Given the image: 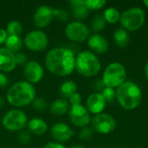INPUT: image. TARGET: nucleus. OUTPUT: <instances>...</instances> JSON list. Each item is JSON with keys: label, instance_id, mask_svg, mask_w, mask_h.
<instances>
[{"label": "nucleus", "instance_id": "1", "mask_svg": "<svg viewBox=\"0 0 148 148\" xmlns=\"http://www.w3.org/2000/svg\"><path fill=\"white\" fill-rule=\"evenodd\" d=\"M46 69L53 75L67 76L75 69V55L65 47H56L48 51L44 58Z\"/></svg>", "mask_w": 148, "mask_h": 148}, {"label": "nucleus", "instance_id": "2", "mask_svg": "<svg viewBox=\"0 0 148 148\" xmlns=\"http://www.w3.org/2000/svg\"><path fill=\"white\" fill-rule=\"evenodd\" d=\"M36 91L33 84L27 81H18L12 84L6 92V99L10 105L20 108L32 103Z\"/></svg>", "mask_w": 148, "mask_h": 148}, {"label": "nucleus", "instance_id": "3", "mask_svg": "<svg viewBox=\"0 0 148 148\" xmlns=\"http://www.w3.org/2000/svg\"><path fill=\"white\" fill-rule=\"evenodd\" d=\"M116 99L119 104L127 110H133L140 106L142 101L140 88L134 82L126 81L116 90Z\"/></svg>", "mask_w": 148, "mask_h": 148}, {"label": "nucleus", "instance_id": "4", "mask_svg": "<svg viewBox=\"0 0 148 148\" xmlns=\"http://www.w3.org/2000/svg\"><path fill=\"white\" fill-rule=\"evenodd\" d=\"M101 68L99 58L92 51L83 50L75 56V69L82 76H95L100 72Z\"/></svg>", "mask_w": 148, "mask_h": 148}, {"label": "nucleus", "instance_id": "5", "mask_svg": "<svg viewBox=\"0 0 148 148\" xmlns=\"http://www.w3.org/2000/svg\"><path fill=\"white\" fill-rule=\"evenodd\" d=\"M127 70L120 62H112L107 66L102 75V82L108 88H119L126 82Z\"/></svg>", "mask_w": 148, "mask_h": 148}, {"label": "nucleus", "instance_id": "6", "mask_svg": "<svg viewBox=\"0 0 148 148\" xmlns=\"http://www.w3.org/2000/svg\"><path fill=\"white\" fill-rule=\"evenodd\" d=\"M146 20V14L140 7H131L121 14L120 22L122 27L130 31L140 29Z\"/></svg>", "mask_w": 148, "mask_h": 148}, {"label": "nucleus", "instance_id": "7", "mask_svg": "<svg viewBox=\"0 0 148 148\" xmlns=\"http://www.w3.org/2000/svg\"><path fill=\"white\" fill-rule=\"evenodd\" d=\"M27 114L19 108H13L4 114L2 119L3 127L10 132H20L27 127Z\"/></svg>", "mask_w": 148, "mask_h": 148}, {"label": "nucleus", "instance_id": "8", "mask_svg": "<svg viewBox=\"0 0 148 148\" xmlns=\"http://www.w3.org/2000/svg\"><path fill=\"white\" fill-rule=\"evenodd\" d=\"M23 43L28 49L34 52H40L47 48L49 37L42 29H33L25 36Z\"/></svg>", "mask_w": 148, "mask_h": 148}, {"label": "nucleus", "instance_id": "9", "mask_svg": "<svg viewBox=\"0 0 148 148\" xmlns=\"http://www.w3.org/2000/svg\"><path fill=\"white\" fill-rule=\"evenodd\" d=\"M64 32L68 39L76 42H82L88 40L90 36V29L86 23L81 21L69 22Z\"/></svg>", "mask_w": 148, "mask_h": 148}, {"label": "nucleus", "instance_id": "10", "mask_svg": "<svg viewBox=\"0 0 148 148\" xmlns=\"http://www.w3.org/2000/svg\"><path fill=\"white\" fill-rule=\"evenodd\" d=\"M91 123L94 130L102 134H108L116 127L115 120L111 115L104 113L95 115L91 120Z\"/></svg>", "mask_w": 148, "mask_h": 148}, {"label": "nucleus", "instance_id": "11", "mask_svg": "<svg viewBox=\"0 0 148 148\" xmlns=\"http://www.w3.org/2000/svg\"><path fill=\"white\" fill-rule=\"evenodd\" d=\"M54 18V9L49 5L42 4L33 14V23L38 29H41L48 27Z\"/></svg>", "mask_w": 148, "mask_h": 148}, {"label": "nucleus", "instance_id": "12", "mask_svg": "<svg viewBox=\"0 0 148 148\" xmlns=\"http://www.w3.org/2000/svg\"><path fill=\"white\" fill-rule=\"evenodd\" d=\"M69 117L70 121L77 127H85L91 122L90 113L86 107L81 105L72 106L69 111Z\"/></svg>", "mask_w": 148, "mask_h": 148}, {"label": "nucleus", "instance_id": "13", "mask_svg": "<svg viewBox=\"0 0 148 148\" xmlns=\"http://www.w3.org/2000/svg\"><path fill=\"white\" fill-rule=\"evenodd\" d=\"M43 75V67L37 61H29L23 67V75L26 79L25 81L33 85L38 83L42 79Z\"/></svg>", "mask_w": 148, "mask_h": 148}, {"label": "nucleus", "instance_id": "14", "mask_svg": "<svg viewBox=\"0 0 148 148\" xmlns=\"http://www.w3.org/2000/svg\"><path fill=\"white\" fill-rule=\"evenodd\" d=\"M50 134L56 142L62 143L69 140L75 135V131L64 122H56L51 127Z\"/></svg>", "mask_w": 148, "mask_h": 148}, {"label": "nucleus", "instance_id": "15", "mask_svg": "<svg viewBox=\"0 0 148 148\" xmlns=\"http://www.w3.org/2000/svg\"><path fill=\"white\" fill-rule=\"evenodd\" d=\"M107 101H105L104 97L101 93H93L88 95L87 101H86V108L90 114H99L102 113L106 107Z\"/></svg>", "mask_w": 148, "mask_h": 148}, {"label": "nucleus", "instance_id": "16", "mask_svg": "<svg viewBox=\"0 0 148 148\" xmlns=\"http://www.w3.org/2000/svg\"><path fill=\"white\" fill-rule=\"evenodd\" d=\"M16 66L15 54L5 48H0V71L9 73L13 71Z\"/></svg>", "mask_w": 148, "mask_h": 148}, {"label": "nucleus", "instance_id": "17", "mask_svg": "<svg viewBox=\"0 0 148 148\" xmlns=\"http://www.w3.org/2000/svg\"><path fill=\"white\" fill-rule=\"evenodd\" d=\"M88 48L99 54H103L108 50V40L101 34L95 33L88 38Z\"/></svg>", "mask_w": 148, "mask_h": 148}, {"label": "nucleus", "instance_id": "18", "mask_svg": "<svg viewBox=\"0 0 148 148\" xmlns=\"http://www.w3.org/2000/svg\"><path fill=\"white\" fill-rule=\"evenodd\" d=\"M27 127L30 134H33L37 136L43 135L47 133L49 129L47 122L43 119L39 117H34L29 120L27 123Z\"/></svg>", "mask_w": 148, "mask_h": 148}, {"label": "nucleus", "instance_id": "19", "mask_svg": "<svg viewBox=\"0 0 148 148\" xmlns=\"http://www.w3.org/2000/svg\"><path fill=\"white\" fill-rule=\"evenodd\" d=\"M69 3L71 5L73 16L77 21L84 20L88 16L89 10L85 5V0H72Z\"/></svg>", "mask_w": 148, "mask_h": 148}, {"label": "nucleus", "instance_id": "20", "mask_svg": "<svg viewBox=\"0 0 148 148\" xmlns=\"http://www.w3.org/2000/svg\"><path fill=\"white\" fill-rule=\"evenodd\" d=\"M70 105L68 100L61 98L54 101L49 106V112L56 116H61L69 113Z\"/></svg>", "mask_w": 148, "mask_h": 148}, {"label": "nucleus", "instance_id": "21", "mask_svg": "<svg viewBox=\"0 0 148 148\" xmlns=\"http://www.w3.org/2000/svg\"><path fill=\"white\" fill-rule=\"evenodd\" d=\"M114 41L115 44L120 48H126L130 42V36L127 29L124 28H119L114 32Z\"/></svg>", "mask_w": 148, "mask_h": 148}, {"label": "nucleus", "instance_id": "22", "mask_svg": "<svg viewBox=\"0 0 148 148\" xmlns=\"http://www.w3.org/2000/svg\"><path fill=\"white\" fill-rule=\"evenodd\" d=\"M23 44V41L20 36H8L5 42L4 48L8 50L11 51L12 53L16 54L20 52Z\"/></svg>", "mask_w": 148, "mask_h": 148}, {"label": "nucleus", "instance_id": "23", "mask_svg": "<svg viewBox=\"0 0 148 148\" xmlns=\"http://www.w3.org/2000/svg\"><path fill=\"white\" fill-rule=\"evenodd\" d=\"M77 92V85L72 80L65 81L60 87V94L63 99H69Z\"/></svg>", "mask_w": 148, "mask_h": 148}, {"label": "nucleus", "instance_id": "24", "mask_svg": "<svg viewBox=\"0 0 148 148\" xmlns=\"http://www.w3.org/2000/svg\"><path fill=\"white\" fill-rule=\"evenodd\" d=\"M103 16H104L106 22H108L109 23H115L118 21H120L121 13L116 8L109 7V8L105 10Z\"/></svg>", "mask_w": 148, "mask_h": 148}, {"label": "nucleus", "instance_id": "25", "mask_svg": "<svg viewBox=\"0 0 148 148\" xmlns=\"http://www.w3.org/2000/svg\"><path fill=\"white\" fill-rule=\"evenodd\" d=\"M5 29L9 36H20L23 31V26L19 21L12 20L8 23Z\"/></svg>", "mask_w": 148, "mask_h": 148}, {"label": "nucleus", "instance_id": "26", "mask_svg": "<svg viewBox=\"0 0 148 148\" xmlns=\"http://www.w3.org/2000/svg\"><path fill=\"white\" fill-rule=\"evenodd\" d=\"M106 20L103 15H97L95 16L91 21V29L92 31L97 33L102 30L106 26Z\"/></svg>", "mask_w": 148, "mask_h": 148}, {"label": "nucleus", "instance_id": "27", "mask_svg": "<svg viewBox=\"0 0 148 148\" xmlns=\"http://www.w3.org/2000/svg\"><path fill=\"white\" fill-rule=\"evenodd\" d=\"M54 16L61 23H68L70 19V15L69 12L64 9L61 8H56L54 9Z\"/></svg>", "mask_w": 148, "mask_h": 148}, {"label": "nucleus", "instance_id": "28", "mask_svg": "<svg viewBox=\"0 0 148 148\" xmlns=\"http://www.w3.org/2000/svg\"><path fill=\"white\" fill-rule=\"evenodd\" d=\"M105 0H85V5L88 10H100L106 5Z\"/></svg>", "mask_w": 148, "mask_h": 148}, {"label": "nucleus", "instance_id": "29", "mask_svg": "<svg viewBox=\"0 0 148 148\" xmlns=\"http://www.w3.org/2000/svg\"><path fill=\"white\" fill-rule=\"evenodd\" d=\"M17 140L18 142L23 145V146H27L28 144H29L30 140H31V134L29 132V130L23 129L21 130L20 132H18V135H17Z\"/></svg>", "mask_w": 148, "mask_h": 148}, {"label": "nucleus", "instance_id": "30", "mask_svg": "<svg viewBox=\"0 0 148 148\" xmlns=\"http://www.w3.org/2000/svg\"><path fill=\"white\" fill-rule=\"evenodd\" d=\"M101 94L102 95L107 102H112L114 98H116V91L114 90V88H112L106 87Z\"/></svg>", "mask_w": 148, "mask_h": 148}, {"label": "nucleus", "instance_id": "31", "mask_svg": "<svg viewBox=\"0 0 148 148\" xmlns=\"http://www.w3.org/2000/svg\"><path fill=\"white\" fill-rule=\"evenodd\" d=\"M32 107L37 110H44L47 108V101L42 97H36L31 103Z\"/></svg>", "mask_w": 148, "mask_h": 148}, {"label": "nucleus", "instance_id": "32", "mask_svg": "<svg viewBox=\"0 0 148 148\" xmlns=\"http://www.w3.org/2000/svg\"><path fill=\"white\" fill-rule=\"evenodd\" d=\"M79 138L82 140H89L93 136V130L88 127L81 128L79 132Z\"/></svg>", "mask_w": 148, "mask_h": 148}, {"label": "nucleus", "instance_id": "33", "mask_svg": "<svg viewBox=\"0 0 148 148\" xmlns=\"http://www.w3.org/2000/svg\"><path fill=\"white\" fill-rule=\"evenodd\" d=\"M69 102L70 107L81 105L82 104V95L79 93L76 92L75 94H74L72 96H70L69 98Z\"/></svg>", "mask_w": 148, "mask_h": 148}, {"label": "nucleus", "instance_id": "34", "mask_svg": "<svg viewBox=\"0 0 148 148\" xmlns=\"http://www.w3.org/2000/svg\"><path fill=\"white\" fill-rule=\"evenodd\" d=\"M16 56V65H19V66H23L28 62H27V57H26V55L23 52H18V53H16L15 54Z\"/></svg>", "mask_w": 148, "mask_h": 148}, {"label": "nucleus", "instance_id": "35", "mask_svg": "<svg viewBox=\"0 0 148 148\" xmlns=\"http://www.w3.org/2000/svg\"><path fill=\"white\" fill-rule=\"evenodd\" d=\"M106 88V86L104 85L102 80H96L94 82V88L96 90V93H101L102 90Z\"/></svg>", "mask_w": 148, "mask_h": 148}, {"label": "nucleus", "instance_id": "36", "mask_svg": "<svg viewBox=\"0 0 148 148\" xmlns=\"http://www.w3.org/2000/svg\"><path fill=\"white\" fill-rule=\"evenodd\" d=\"M42 148H66L65 146H63L62 143L52 141V142H48L46 143Z\"/></svg>", "mask_w": 148, "mask_h": 148}, {"label": "nucleus", "instance_id": "37", "mask_svg": "<svg viewBox=\"0 0 148 148\" xmlns=\"http://www.w3.org/2000/svg\"><path fill=\"white\" fill-rule=\"evenodd\" d=\"M9 79L4 73L0 72V88H4L8 85Z\"/></svg>", "mask_w": 148, "mask_h": 148}, {"label": "nucleus", "instance_id": "38", "mask_svg": "<svg viewBox=\"0 0 148 148\" xmlns=\"http://www.w3.org/2000/svg\"><path fill=\"white\" fill-rule=\"evenodd\" d=\"M8 33L5 29H0V45L4 44L7 37H8Z\"/></svg>", "mask_w": 148, "mask_h": 148}, {"label": "nucleus", "instance_id": "39", "mask_svg": "<svg viewBox=\"0 0 148 148\" xmlns=\"http://www.w3.org/2000/svg\"><path fill=\"white\" fill-rule=\"evenodd\" d=\"M144 73H145V75H146L147 79L148 80V62L146 63V65H145V68H144Z\"/></svg>", "mask_w": 148, "mask_h": 148}, {"label": "nucleus", "instance_id": "40", "mask_svg": "<svg viewBox=\"0 0 148 148\" xmlns=\"http://www.w3.org/2000/svg\"><path fill=\"white\" fill-rule=\"evenodd\" d=\"M70 148H85L82 145H80V144H75V145H73Z\"/></svg>", "mask_w": 148, "mask_h": 148}, {"label": "nucleus", "instance_id": "41", "mask_svg": "<svg viewBox=\"0 0 148 148\" xmlns=\"http://www.w3.org/2000/svg\"><path fill=\"white\" fill-rule=\"evenodd\" d=\"M4 106V100L3 99L2 96H0V108Z\"/></svg>", "mask_w": 148, "mask_h": 148}, {"label": "nucleus", "instance_id": "42", "mask_svg": "<svg viewBox=\"0 0 148 148\" xmlns=\"http://www.w3.org/2000/svg\"><path fill=\"white\" fill-rule=\"evenodd\" d=\"M143 3L145 4L146 7H147L148 8V0H144V1H143Z\"/></svg>", "mask_w": 148, "mask_h": 148}]
</instances>
